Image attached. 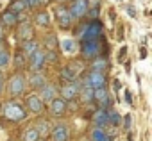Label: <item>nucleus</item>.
Wrapping results in <instances>:
<instances>
[{"label": "nucleus", "instance_id": "nucleus-1", "mask_svg": "<svg viewBox=\"0 0 152 141\" xmlns=\"http://www.w3.org/2000/svg\"><path fill=\"white\" fill-rule=\"evenodd\" d=\"M0 116H2L4 121L18 125V123H22V121H25L29 118V113L25 109L23 100H20V98H7L6 102H2V105H0Z\"/></svg>", "mask_w": 152, "mask_h": 141}, {"label": "nucleus", "instance_id": "nucleus-2", "mask_svg": "<svg viewBox=\"0 0 152 141\" xmlns=\"http://www.w3.org/2000/svg\"><path fill=\"white\" fill-rule=\"evenodd\" d=\"M29 91L27 88V75L23 72H15L7 81H6V89L4 93L9 98H22Z\"/></svg>", "mask_w": 152, "mask_h": 141}, {"label": "nucleus", "instance_id": "nucleus-3", "mask_svg": "<svg viewBox=\"0 0 152 141\" xmlns=\"http://www.w3.org/2000/svg\"><path fill=\"white\" fill-rule=\"evenodd\" d=\"M25 109L29 114H34V116H43L47 113V104L41 100V97L38 95V91H31L25 95Z\"/></svg>", "mask_w": 152, "mask_h": 141}, {"label": "nucleus", "instance_id": "nucleus-4", "mask_svg": "<svg viewBox=\"0 0 152 141\" xmlns=\"http://www.w3.org/2000/svg\"><path fill=\"white\" fill-rule=\"evenodd\" d=\"M81 88H83V81L77 79V81H70V82H63L59 89V97L66 102H73L79 98V93H81Z\"/></svg>", "mask_w": 152, "mask_h": 141}, {"label": "nucleus", "instance_id": "nucleus-5", "mask_svg": "<svg viewBox=\"0 0 152 141\" xmlns=\"http://www.w3.org/2000/svg\"><path fill=\"white\" fill-rule=\"evenodd\" d=\"M56 22L59 25L61 31H70L72 29V23H73V18L70 15V9L66 4H59L56 7Z\"/></svg>", "mask_w": 152, "mask_h": 141}, {"label": "nucleus", "instance_id": "nucleus-6", "mask_svg": "<svg viewBox=\"0 0 152 141\" xmlns=\"http://www.w3.org/2000/svg\"><path fill=\"white\" fill-rule=\"evenodd\" d=\"M83 84H84V86H90V88H93V89H97V88H106V86H107L106 72H93V70H90V72L86 73V77L83 79Z\"/></svg>", "mask_w": 152, "mask_h": 141}, {"label": "nucleus", "instance_id": "nucleus-7", "mask_svg": "<svg viewBox=\"0 0 152 141\" xmlns=\"http://www.w3.org/2000/svg\"><path fill=\"white\" fill-rule=\"evenodd\" d=\"M15 38H16L18 43H23L27 39H32L34 38V25H32V22L20 20L18 22V27H16V32H15Z\"/></svg>", "mask_w": 152, "mask_h": 141}, {"label": "nucleus", "instance_id": "nucleus-8", "mask_svg": "<svg viewBox=\"0 0 152 141\" xmlns=\"http://www.w3.org/2000/svg\"><path fill=\"white\" fill-rule=\"evenodd\" d=\"M48 107H47V113L52 116V118H56V120H61L64 114H66V111H68V102L66 100H63L61 97H56L50 104H47Z\"/></svg>", "mask_w": 152, "mask_h": 141}, {"label": "nucleus", "instance_id": "nucleus-9", "mask_svg": "<svg viewBox=\"0 0 152 141\" xmlns=\"http://www.w3.org/2000/svg\"><path fill=\"white\" fill-rule=\"evenodd\" d=\"M45 50L39 47L32 55L27 57V68H29V72H41V70L45 68Z\"/></svg>", "mask_w": 152, "mask_h": 141}, {"label": "nucleus", "instance_id": "nucleus-10", "mask_svg": "<svg viewBox=\"0 0 152 141\" xmlns=\"http://www.w3.org/2000/svg\"><path fill=\"white\" fill-rule=\"evenodd\" d=\"M48 137L52 141H70V127L64 121H57L52 125Z\"/></svg>", "mask_w": 152, "mask_h": 141}, {"label": "nucleus", "instance_id": "nucleus-11", "mask_svg": "<svg viewBox=\"0 0 152 141\" xmlns=\"http://www.w3.org/2000/svg\"><path fill=\"white\" fill-rule=\"evenodd\" d=\"M70 15L73 20H83L86 18V13H88V0H70Z\"/></svg>", "mask_w": 152, "mask_h": 141}, {"label": "nucleus", "instance_id": "nucleus-12", "mask_svg": "<svg viewBox=\"0 0 152 141\" xmlns=\"http://www.w3.org/2000/svg\"><path fill=\"white\" fill-rule=\"evenodd\" d=\"M47 75L43 73V70L41 72H31L29 75H27V88L31 89V91H39L45 84H47Z\"/></svg>", "mask_w": 152, "mask_h": 141}, {"label": "nucleus", "instance_id": "nucleus-13", "mask_svg": "<svg viewBox=\"0 0 152 141\" xmlns=\"http://www.w3.org/2000/svg\"><path fill=\"white\" fill-rule=\"evenodd\" d=\"M38 95L41 97V100L45 102V104H50L56 97H59V89H57V86L54 84V82H50V81H47V84L38 91Z\"/></svg>", "mask_w": 152, "mask_h": 141}, {"label": "nucleus", "instance_id": "nucleus-14", "mask_svg": "<svg viewBox=\"0 0 152 141\" xmlns=\"http://www.w3.org/2000/svg\"><path fill=\"white\" fill-rule=\"evenodd\" d=\"M11 63L15 66V72H23L27 68V55L23 54V50L20 48V45L16 47L15 54H11Z\"/></svg>", "mask_w": 152, "mask_h": 141}, {"label": "nucleus", "instance_id": "nucleus-15", "mask_svg": "<svg viewBox=\"0 0 152 141\" xmlns=\"http://www.w3.org/2000/svg\"><path fill=\"white\" fill-rule=\"evenodd\" d=\"M32 25L48 29V27H50V13H48L45 7H41L39 11H36L34 16H32Z\"/></svg>", "mask_w": 152, "mask_h": 141}, {"label": "nucleus", "instance_id": "nucleus-16", "mask_svg": "<svg viewBox=\"0 0 152 141\" xmlns=\"http://www.w3.org/2000/svg\"><path fill=\"white\" fill-rule=\"evenodd\" d=\"M34 127H36L38 134H39V137H48L50 129H52V121H50L48 118H45V116H36Z\"/></svg>", "mask_w": 152, "mask_h": 141}, {"label": "nucleus", "instance_id": "nucleus-17", "mask_svg": "<svg viewBox=\"0 0 152 141\" xmlns=\"http://www.w3.org/2000/svg\"><path fill=\"white\" fill-rule=\"evenodd\" d=\"M90 70L93 72H107L109 70V59L106 55H97L90 61Z\"/></svg>", "mask_w": 152, "mask_h": 141}, {"label": "nucleus", "instance_id": "nucleus-18", "mask_svg": "<svg viewBox=\"0 0 152 141\" xmlns=\"http://www.w3.org/2000/svg\"><path fill=\"white\" fill-rule=\"evenodd\" d=\"M39 45H43V50H57L59 48V39H57L56 32L50 31V32L45 34V38H43V41Z\"/></svg>", "mask_w": 152, "mask_h": 141}, {"label": "nucleus", "instance_id": "nucleus-19", "mask_svg": "<svg viewBox=\"0 0 152 141\" xmlns=\"http://www.w3.org/2000/svg\"><path fill=\"white\" fill-rule=\"evenodd\" d=\"M90 139L91 141H113V137L109 136V132L104 127H93L90 132Z\"/></svg>", "mask_w": 152, "mask_h": 141}, {"label": "nucleus", "instance_id": "nucleus-20", "mask_svg": "<svg viewBox=\"0 0 152 141\" xmlns=\"http://www.w3.org/2000/svg\"><path fill=\"white\" fill-rule=\"evenodd\" d=\"M0 23H2L4 27H16L18 25V15L6 9L2 15H0Z\"/></svg>", "mask_w": 152, "mask_h": 141}, {"label": "nucleus", "instance_id": "nucleus-21", "mask_svg": "<svg viewBox=\"0 0 152 141\" xmlns=\"http://www.w3.org/2000/svg\"><path fill=\"white\" fill-rule=\"evenodd\" d=\"M59 77H61L63 82H70V81H77V79H79V73L68 64V66H63V68L59 70Z\"/></svg>", "mask_w": 152, "mask_h": 141}, {"label": "nucleus", "instance_id": "nucleus-22", "mask_svg": "<svg viewBox=\"0 0 152 141\" xmlns=\"http://www.w3.org/2000/svg\"><path fill=\"white\" fill-rule=\"evenodd\" d=\"M39 47H41V45H39V41H38L36 38H32V39H27V41L20 43V48L23 50V54H25L27 57H29V55H32Z\"/></svg>", "mask_w": 152, "mask_h": 141}, {"label": "nucleus", "instance_id": "nucleus-23", "mask_svg": "<svg viewBox=\"0 0 152 141\" xmlns=\"http://www.w3.org/2000/svg\"><path fill=\"white\" fill-rule=\"evenodd\" d=\"M91 120H93V123H95V127H107V111L106 109H97L95 113H93V116H91Z\"/></svg>", "mask_w": 152, "mask_h": 141}, {"label": "nucleus", "instance_id": "nucleus-24", "mask_svg": "<svg viewBox=\"0 0 152 141\" xmlns=\"http://www.w3.org/2000/svg\"><path fill=\"white\" fill-rule=\"evenodd\" d=\"M79 97H81V102H83V104H86V105L93 104V88H90V86H84V84H83Z\"/></svg>", "mask_w": 152, "mask_h": 141}, {"label": "nucleus", "instance_id": "nucleus-25", "mask_svg": "<svg viewBox=\"0 0 152 141\" xmlns=\"http://www.w3.org/2000/svg\"><path fill=\"white\" fill-rule=\"evenodd\" d=\"M22 139H23V141H38V139H39V134H38L36 127H34V125H29V127L23 130Z\"/></svg>", "mask_w": 152, "mask_h": 141}, {"label": "nucleus", "instance_id": "nucleus-26", "mask_svg": "<svg viewBox=\"0 0 152 141\" xmlns=\"http://www.w3.org/2000/svg\"><path fill=\"white\" fill-rule=\"evenodd\" d=\"M59 47L63 48L64 54H75V52L79 50V47L75 45L73 39H63V41H59Z\"/></svg>", "mask_w": 152, "mask_h": 141}, {"label": "nucleus", "instance_id": "nucleus-27", "mask_svg": "<svg viewBox=\"0 0 152 141\" xmlns=\"http://www.w3.org/2000/svg\"><path fill=\"white\" fill-rule=\"evenodd\" d=\"M109 97V91H107V86L106 88H97V89H93V104H100L102 100H106Z\"/></svg>", "mask_w": 152, "mask_h": 141}, {"label": "nucleus", "instance_id": "nucleus-28", "mask_svg": "<svg viewBox=\"0 0 152 141\" xmlns=\"http://www.w3.org/2000/svg\"><path fill=\"white\" fill-rule=\"evenodd\" d=\"M122 123V116L111 107V109H107V125L109 127H118Z\"/></svg>", "mask_w": 152, "mask_h": 141}, {"label": "nucleus", "instance_id": "nucleus-29", "mask_svg": "<svg viewBox=\"0 0 152 141\" xmlns=\"http://www.w3.org/2000/svg\"><path fill=\"white\" fill-rule=\"evenodd\" d=\"M27 9H29V7H27V4L23 2V0H13L11 6H9V11H13V13H16V15H23Z\"/></svg>", "mask_w": 152, "mask_h": 141}, {"label": "nucleus", "instance_id": "nucleus-30", "mask_svg": "<svg viewBox=\"0 0 152 141\" xmlns=\"http://www.w3.org/2000/svg\"><path fill=\"white\" fill-rule=\"evenodd\" d=\"M9 64H11V52L6 47V48L0 50V70H6Z\"/></svg>", "mask_w": 152, "mask_h": 141}, {"label": "nucleus", "instance_id": "nucleus-31", "mask_svg": "<svg viewBox=\"0 0 152 141\" xmlns=\"http://www.w3.org/2000/svg\"><path fill=\"white\" fill-rule=\"evenodd\" d=\"M59 61V52L57 50H45V63L56 64Z\"/></svg>", "mask_w": 152, "mask_h": 141}, {"label": "nucleus", "instance_id": "nucleus-32", "mask_svg": "<svg viewBox=\"0 0 152 141\" xmlns=\"http://www.w3.org/2000/svg\"><path fill=\"white\" fill-rule=\"evenodd\" d=\"M99 13H100V7H90L88 13H86V16H88L90 20H97V18H99Z\"/></svg>", "mask_w": 152, "mask_h": 141}, {"label": "nucleus", "instance_id": "nucleus-33", "mask_svg": "<svg viewBox=\"0 0 152 141\" xmlns=\"http://www.w3.org/2000/svg\"><path fill=\"white\" fill-rule=\"evenodd\" d=\"M4 89H6V77H4V72L0 70V97L4 95Z\"/></svg>", "mask_w": 152, "mask_h": 141}, {"label": "nucleus", "instance_id": "nucleus-34", "mask_svg": "<svg viewBox=\"0 0 152 141\" xmlns=\"http://www.w3.org/2000/svg\"><path fill=\"white\" fill-rule=\"evenodd\" d=\"M23 2L27 4L29 9H36V7H38V0H23Z\"/></svg>", "mask_w": 152, "mask_h": 141}, {"label": "nucleus", "instance_id": "nucleus-35", "mask_svg": "<svg viewBox=\"0 0 152 141\" xmlns=\"http://www.w3.org/2000/svg\"><path fill=\"white\" fill-rule=\"evenodd\" d=\"M90 7H100V0H88V9Z\"/></svg>", "mask_w": 152, "mask_h": 141}, {"label": "nucleus", "instance_id": "nucleus-36", "mask_svg": "<svg viewBox=\"0 0 152 141\" xmlns=\"http://www.w3.org/2000/svg\"><path fill=\"white\" fill-rule=\"evenodd\" d=\"M52 0H38V7H47Z\"/></svg>", "mask_w": 152, "mask_h": 141}, {"label": "nucleus", "instance_id": "nucleus-37", "mask_svg": "<svg viewBox=\"0 0 152 141\" xmlns=\"http://www.w3.org/2000/svg\"><path fill=\"white\" fill-rule=\"evenodd\" d=\"M4 29H6V27L0 23V41H4V39H6V31H4Z\"/></svg>", "mask_w": 152, "mask_h": 141}, {"label": "nucleus", "instance_id": "nucleus-38", "mask_svg": "<svg viewBox=\"0 0 152 141\" xmlns=\"http://www.w3.org/2000/svg\"><path fill=\"white\" fill-rule=\"evenodd\" d=\"M131 127V114H125V129Z\"/></svg>", "mask_w": 152, "mask_h": 141}, {"label": "nucleus", "instance_id": "nucleus-39", "mask_svg": "<svg viewBox=\"0 0 152 141\" xmlns=\"http://www.w3.org/2000/svg\"><path fill=\"white\" fill-rule=\"evenodd\" d=\"M125 98H127V104H132V102H131V93H129V91H125Z\"/></svg>", "mask_w": 152, "mask_h": 141}, {"label": "nucleus", "instance_id": "nucleus-40", "mask_svg": "<svg viewBox=\"0 0 152 141\" xmlns=\"http://www.w3.org/2000/svg\"><path fill=\"white\" fill-rule=\"evenodd\" d=\"M56 2H59V4H64V2H70V0H56Z\"/></svg>", "mask_w": 152, "mask_h": 141}, {"label": "nucleus", "instance_id": "nucleus-41", "mask_svg": "<svg viewBox=\"0 0 152 141\" xmlns=\"http://www.w3.org/2000/svg\"><path fill=\"white\" fill-rule=\"evenodd\" d=\"M38 141H48V137H39Z\"/></svg>", "mask_w": 152, "mask_h": 141}, {"label": "nucleus", "instance_id": "nucleus-42", "mask_svg": "<svg viewBox=\"0 0 152 141\" xmlns=\"http://www.w3.org/2000/svg\"><path fill=\"white\" fill-rule=\"evenodd\" d=\"M0 105H2V102H0Z\"/></svg>", "mask_w": 152, "mask_h": 141}, {"label": "nucleus", "instance_id": "nucleus-43", "mask_svg": "<svg viewBox=\"0 0 152 141\" xmlns=\"http://www.w3.org/2000/svg\"><path fill=\"white\" fill-rule=\"evenodd\" d=\"M11 141H15V139H11Z\"/></svg>", "mask_w": 152, "mask_h": 141}]
</instances>
